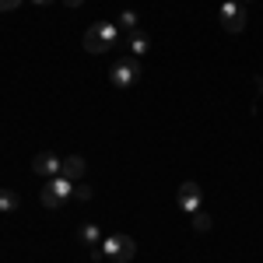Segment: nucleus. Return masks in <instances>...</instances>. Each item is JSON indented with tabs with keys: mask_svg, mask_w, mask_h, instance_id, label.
<instances>
[{
	"mask_svg": "<svg viewBox=\"0 0 263 263\" xmlns=\"http://www.w3.org/2000/svg\"><path fill=\"white\" fill-rule=\"evenodd\" d=\"M109 78L116 88H130V84H137V78H144V67L137 57H123V60L112 63V70H109Z\"/></svg>",
	"mask_w": 263,
	"mask_h": 263,
	"instance_id": "7ed1b4c3",
	"label": "nucleus"
},
{
	"mask_svg": "<svg viewBox=\"0 0 263 263\" xmlns=\"http://www.w3.org/2000/svg\"><path fill=\"white\" fill-rule=\"evenodd\" d=\"M60 158L53 155V151H39L35 155V162H32V168H35V176H42V179H53V176H60Z\"/></svg>",
	"mask_w": 263,
	"mask_h": 263,
	"instance_id": "423d86ee",
	"label": "nucleus"
},
{
	"mask_svg": "<svg viewBox=\"0 0 263 263\" xmlns=\"http://www.w3.org/2000/svg\"><path fill=\"white\" fill-rule=\"evenodd\" d=\"M176 203H179V211H186V214H197L200 211V186L190 179L179 186V193H176Z\"/></svg>",
	"mask_w": 263,
	"mask_h": 263,
	"instance_id": "39448f33",
	"label": "nucleus"
},
{
	"mask_svg": "<svg viewBox=\"0 0 263 263\" xmlns=\"http://www.w3.org/2000/svg\"><path fill=\"white\" fill-rule=\"evenodd\" d=\"M74 197H78V200H91V186H78Z\"/></svg>",
	"mask_w": 263,
	"mask_h": 263,
	"instance_id": "2eb2a0df",
	"label": "nucleus"
},
{
	"mask_svg": "<svg viewBox=\"0 0 263 263\" xmlns=\"http://www.w3.org/2000/svg\"><path fill=\"white\" fill-rule=\"evenodd\" d=\"M63 4H67V7H81L84 0H63Z\"/></svg>",
	"mask_w": 263,
	"mask_h": 263,
	"instance_id": "dca6fc26",
	"label": "nucleus"
},
{
	"mask_svg": "<svg viewBox=\"0 0 263 263\" xmlns=\"http://www.w3.org/2000/svg\"><path fill=\"white\" fill-rule=\"evenodd\" d=\"M32 4H35V7H46V4H53V0H32Z\"/></svg>",
	"mask_w": 263,
	"mask_h": 263,
	"instance_id": "f3484780",
	"label": "nucleus"
},
{
	"mask_svg": "<svg viewBox=\"0 0 263 263\" xmlns=\"http://www.w3.org/2000/svg\"><path fill=\"white\" fill-rule=\"evenodd\" d=\"M102 256L112 263H130L134 260V253H137V246H134V239L130 235H109V239H102Z\"/></svg>",
	"mask_w": 263,
	"mask_h": 263,
	"instance_id": "f03ea898",
	"label": "nucleus"
},
{
	"mask_svg": "<svg viewBox=\"0 0 263 263\" xmlns=\"http://www.w3.org/2000/svg\"><path fill=\"white\" fill-rule=\"evenodd\" d=\"M21 7V0H0V11L7 14V11H18Z\"/></svg>",
	"mask_w": 263,
	"mask_h": 263,
	"instance_id": "4468645a",
	"label": "nucleus"
},
{
	"mask_svg": "<svg viewBox=\"0 0 263 263\" xmlns=\"http://www.w3.org/2000/svg\"><path fill=\"white\" fill-rule=\"evenodd\" d=\"M147 46H151V39L144 35L141 28H137V32H126V49H130V57H144Z\"/></svg>",
	"mask_w": 263,
	"mask_h": 263,
	"instance_id": "6e6552de",
	"label": "nucleus"
},
{
	"mask_svg": "<svg viewBox=\"0 0 263 263\" xmlns=\"http://www.w3.org/2000/svg\"><path fill=\"white\" fill-rule=\"evenodd\" d=\"M193 228H197V232H211V214L197 211V214H193Z\"/></svg>",
	"mask_w": 263,
	"mask_h": 263,
	"instance_id": "ddd939ff",
	"label": "nucleus"
},
{
	"mask_svg": "<svg viewBox=\"0 0 263 263\" xmlns=\"http://www.w3.org/2000/svg\"><path fill=\"white\" fill-rule=\"evenodd\" d=\"M18 193H11V190H0V211L4 214H11V211H18Z\"/></svg>",
	"mask_w": 263,
	"mask_h": 263,
	"instance_id": "9b49d317",
	"label": "nucleus"
},
{
	"mask_svg": "<svg viewBox=\"0 0 263 263\" xmlns=\"http://www.w3.org/2000/svg\"><path fill=\"white\" fill-rule=\"evenodd\" d=\"M120 28L123 32H137V11H123L120 14Z\"/></svg>",
	"mask_w": 263,
	"mask_h": 263,
	"instance_id": "f8f14e48",
	"label": "nucleus"
},
{
	"mask_svg": "<svg viewBox=\"0 0 263 263\" xmlns=\"http://www.w3.org/2000/svg\"><path fill=\"white\" fill-rule=\"evenodd\" d=\"M84 49L88 53H109V46H105V39H102L99 25H91L88 32H84Z\"/></svg>",
	"mask_w": 263,
	"mask_h": 263,
	"instance_id": "1a4fd4ad",
	"label": "nucleus"
},
{
	"mask_svg": "<svg viewBox=\"0 0 263 263\" xmlns=\"http://www.w3.org/2000/svg\"><path fill=\"white\" fill-rule=\"evenodd\" d=\"M74 197V186H70V179L67 176H53V179H46V186L39 190V200L42 207H49V211H57L60 203H67Z\"/></svg>",
	"mask_w": 263,
	"mask_h": 263,
	"instance_id": "f257e3e1",
	"label": "nucleus"
},
{
	"mask_svg": "<svg viewBox=\"0 0 263 263\" xmlns=\"http://www.w3.org/2000/svg\"><path fill=\"white\" fill-rule=\"evenodd\" d=\"M78 235H81V242H88V246H102V232H99V224H91V221H84Z\"/></svg>",
	"mask_w": 263,
	"mask_h": 263,
	"instance_id": "9d476101",
	"label": "nucleus"
},
{
	"mask_svg": "<svg viewBox=\"0 0 263 263\" xmlns=\"http://www.w3.org/2000/svg\"><path fill=\"white\" fill-rule=\"evenodd\" d=\"M221 28L224 32H232V35H239L246 28V7L239 0H224L221 4Z\"/></svg>",
	"mask_w": 263,
	"mask_h": 263,
	"instance_id": "20e7f679",
	"label": "nucleus"
},
{
	"mask_svg": "<svg viewBox=\"0 0 263 263\" xmlns=\"http://www.w3.org/2000/svg\"><path fill=\"white\" fill-rule=\"evenodd\" d=\"M84 168H88V165H84V158H81V155H70V158H63V165H60V176H67V179L74 182V179H81V176H84Z\"/></svg>",
	"mask_w": 263,
	"mask_h": 263,
	"instance_id": "0eeeda50",
	"label": "nucleus"
},
{
	"mask_svg": "<svg viewBox=\"0 0 263 263\" xmlns=\"http://www.w3.org/2000/svg\"><path fill=\"white\" fill-rule=\"evenodd\" d=\"M239 4H242V0H239Z\"/></svg>",
	"mask_w": 263,
	"mask_h": 263,
	"instance_id": "a211bd4d",
	"label": "nucleus"
}]
</instances>
